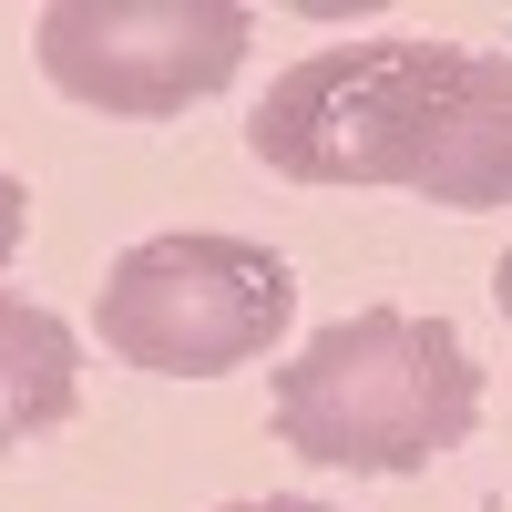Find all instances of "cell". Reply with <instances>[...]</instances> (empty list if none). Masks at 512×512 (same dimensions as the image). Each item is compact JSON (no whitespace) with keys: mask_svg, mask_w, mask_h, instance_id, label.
<instances>
[{"mask_svg":"<svg viewBox=\"0 0 512 512\" xmlns=\"http://www.w3.org/2000/svg\"><path fill=\"white\" fill-rule=\"evenodd\" d=\"M297 318V277L277 246L216 236V226H175L144 236L103 267L93 328L123 369L144 379H226L246 359H267Z\"/></svg>","mask_w":512,"mask_h":512,"instance_id":"obj_3","label":"cell"},{"mask_svg":"<svg viewBox=\"0 0 512 512\" xmlns=\"http://www.w3.org/2000/svg\"><path fill=\"white\" fill-rule=\"evenodd\" d=\"M21 236H31V195H21V175L0 164V267L21 256Z\"/></svg>","mask_w":512,"mask_h":512,"instance_id":"obj_7","label":"cell"},{"mask_svg":"<svg viewBox=\"0 0 512 512\" xmlns=\"http://www.w3.org/2000/svg\"><path fill=\"white\" fill-rule=\"evenodd\" d=\"M246 0H52L31 31L41 82L113 123H164L246 72Z\"/></svg>","mask_w":512,"mask_h":512,"instance_id":"obj_4","label":"cell"},{"mask_svg":"<svg viewBox=\"0 0 512 512\" xmlns=\"http://www.w3.org/2000/svg\"><path fill=\"white\" fill-rule=\"evenodd\" d=\"M216 512H338V502H308V492H256V502H216Z\"/></svg>","mask_w":512,"mask_h":512,"instance_id":"obj_8","label":"cell"},{"mask_svg":"<svg viewBox=\"0 0 512 512\" xmlns=\"http://www.w3.org/2000/svg\"><path fill=\"white\" fill-rule=\"evenodd\" d=\"M431 205H512V52H472V72H461V103L441 123L431 164H420V185Z\"/></svg>","mask_w":512,"mask_h":512,"instance_id":"obj_5","label":"cell"},{"mask_svg":"<svg viewBox=\"0 0 512 512\" xmlns=\"http://www.w3.org/2000/svg\"><path fill=\"white\" fill-rule=\"evenodd\" d=\"M461 72H472V52L420 31L328 41L267 82V103L246 113V144L287 185H420L461 103Z\"/></svg>","mask_w":512,"mask_h":512,"instance_id":"obj_2","label":"cell"},{"mask_svg":"<svg viewBox=\"0 0 512 512\" xmlns=\"http://www.w3.org/2000/svg\"><path fill=\"white\" fill-rule=\"evenodd\" d=\"M72 410H82V338H72V318H52L41 297L0 287V451L62 431Z\"/></svg>","mask_w":512,"mask_h":512,"instance_id":"obj_6","label":"cell"},{"mask_svg":"<svg viewBox=\"0 0 512 512\" xmlns=\"http://www.w3.org/2000/svg\"><path fill=\"white\" fill-rule=\"evenodd\" d=\"M492 297H502V318H512V246H502V267H492Z\"/></svg>","mask_w":512,"mask_h":512,"instance_id":"obj_9","label":"cell"},{"mask_svg":"<svg viewBox=\"0 0 512 512\" xmlns=\"http://www.w3.org/2000/svg\"><path fill=\"white\" fill-rule=\"evenodd\" d=\"M482 431V369L451 318L349 308L277 369V441L318 472L410 482Z\"/></svg>","mask_w":512,"mask_h":512,"instance_id":"obj_1","label":"cell"}]
</instances>
